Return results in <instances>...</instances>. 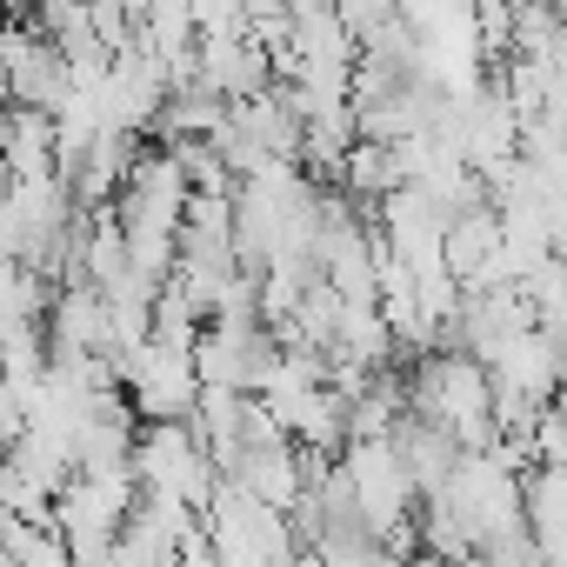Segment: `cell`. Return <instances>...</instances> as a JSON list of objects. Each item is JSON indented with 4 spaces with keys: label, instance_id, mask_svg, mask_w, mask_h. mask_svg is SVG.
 Masks as SVG:
<instances>
[{
    "label": "cell",
    "instance_id": "cell-1",
    "mask_svg": "<svg viewBox=\"0 0 567 567\" xmlns=\"http://www.w3.org/2000/svg\"><path fill=\"white\" fill-rule=\"evenodd\" d=\"M408 414L447 427L467 454L494 441V381H487V361H474L467 348H441L414 368L408 381Z\"/></svg>",
    "mask_w": 567,
    "mask_h": 567
},
{
    "label": "cell",
    "instance_id": "cell-2",
    "mask_svg": "<svg viewBox=\"0 0 567 567\" xmlns=\"http://www.w3.org/2000/svg\"><path fill=\"white\" fill-rule=\"evenodd\" d=\"M134 481L154 494H181L200 514L214 501V454L187 421H147L134 434Z\"/></svg>",
    "mask_w": 567,
    "mask_h": 567
},
{
    "label": "cell",
    "instance_id": "cell-3",
    "mask_svg": "<svg viewBox=\"0 0 567 567\" xmlns=\"http://www.w3.org/2000/svg\"><path fill=\"white\" fill-rule=\"evenodd\" d=\"M127 381V401H134V421H187L194 401H200V374H194V354L187 348H167V341H141L134 354H121L114 368Z\"/></svg>",
    "mask_w": 567,
    "mask_h": 567
}]
</instances>
